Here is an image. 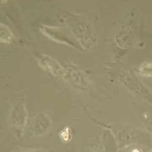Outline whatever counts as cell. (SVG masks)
<instances>
[{"label": "cell", "mask_w": 152, "mask_h": 152, "mask_svg": "<svg viewBox=\"0 0 152 152\" xmlns=\"http://www.w3.org/2000/svg\"><path fill=\"white\" fill-rule=\"evenodd\" d=\"M27 121V112L23 102H19L15 104L10 110V125L11 129L16 134L20 136L24 131Z\"/></svg>", "instance_id": "cell-1"}, {"label": "cell", "mask_w": 152, "mask_h": 152, "mask_svg": "<svg viewBox=\"0 0 152 152\" xmlns=\"http://www.w3.org/2000/svg\"><path fill=\"white\" fill-rule=\"evenodd\" d=\"M52 121L50 120L48 115L45 113H40L32 118L30 123L29 129L30 134L32 136L38 137L47 134L51 128Z\"/></svg>", "instance_id": "cell-2"}, {"label": "cell", "mask_w": 152, "mask_h": 152, "mask_svg": "<svg viewBox=\"0 0 152 152\" xmlns=\"http://www.w3.org/2000/svg\"><path fill=\"white\" fill-rule=\"evenodd\" d=\"M38 63L40 66L46 69L47 71L50 72L55 76H61V77H65L66 70L60 65L59 63H58L55 59H53L52 57L48 55L42 54L38 56Z\"/></svg>", "instance_id": "cell-3"}, {"label": "cell", "mask_w": 152, "mask_h": 152, "mask_svg": "<svg viewBox=\"0 0 152 152\" xmlns=\"http://www.w3.org/2000/svg\"><path fill=\"white\" fill-rule=\"evenodd\" d=\"M65 78L74 86L83 90H86L90 86V80L86 75L75 66H69V69L66 70Z\"/></svg>", "instance_id": "cell-4"}, {"label": "cell", "mask_w": 152, "mask_h": 152, "mask_svg": "<svg viewBox=\"0 0 152 152\" xmlns=\"http://www.w3.org/2000/svg\"><path fill=\"white\" fill-rule=\"evenodd\" d=\"M60 140L64 143H68L72 139V129L69 127H64L59 132Z\"/></svg>", "instance_id": "cell-5"}, {"label": "cell", "mask_w": 152, "mask_h": 152, "mask_svg": "<svg viewBox=\"0 0 152 152\" xmlns=\"http://www.w3.org/2000/svg\"><path fill=\"white\" fill-rule=\"evenodd\" d=\"M90 152H102V149L101 146V144L96 141L95 144H93L92 146L91 147Z\"/></svg>", "instance_id": "cell-6"}, {"label": "cell", "mask_w": 152, "mask_h": 152, "mask_svg": "<svg viewBox=\"0 0 152 152\" xmlns=\"http://www.w3.org/2000/svg\"><path fill=\"white\" fill-rule=\"evenodd\" d=\"M17 152H51L47 150H41V149H26V150H21Z\"/></svg>", "instance_id": "cell-7"}]
</instances>
